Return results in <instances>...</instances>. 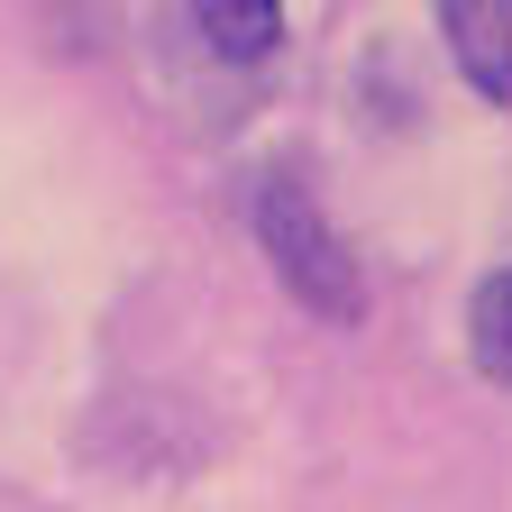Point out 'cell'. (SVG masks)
I'll return each instance as SVG.
<instances>
[{"label": "cell", "mask_w": 512, "mask_h": 512, "mask_svg": "<svg viewBox=\"0 0 512 512\" xmlns=\"http://www.w3.org/2000/svg\"><path fill=\"white\" fill-rule=\"evenodd\" d=\"M256 247H266L275 284L311 320H330V330H357L366 320V266H357V247L339 238V220L320 211V192L302 174H266L256 183Z\"/></svg>", "instance_id": "6da1fadb"}, {"label": "cell", "mask_w": 512, "mask_h": 512, "mask_svg": "<svg viewBox=\"0 0 512 512\" xmlns=\"http://www.w3.org/2000/svg\"><path fill=\"white\" fill-rule=\"evenodd\" d=\"M439 37H448V55H458L467 92L512 110V0H448Z\"/></svg>", "instance_id": "7a4b0ae2"}, {"label": "cell", "mask_w": 512, "mask_h": 512, "mask_svg": "<svg viewBox=\"0 0 512 512\" xmlns=\"http://www.w3.org/2000/svg\"><path fill=\"white\" fill-rule=\"evenodd\" d=\"M192 37L220 64H266L284 46V10L275 0H202V10H192Z\"/></svg>", "instance_id": "3957f363"}, {"label": "cell", "mask_w": 512, "mask_h": 512, "mask_svg": "<svg viewBox=\"0 0 512 512\" xmlns=\"http://www.w3.org/2000/svg\"><path fill=\"white\" fill-rule=\"evenodd\" d=\"M467 348H476L485 384H503V394H512V266L476 284V302H467Z\"/></svg>", "instance_id": "277c9868"}]
</instances>
